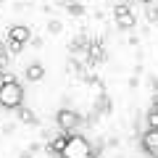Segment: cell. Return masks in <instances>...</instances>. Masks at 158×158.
Masks as SVG:
<instances>
[{"label": "cell", "mask_w": 158, "mask_h": 158, "mask_svg": "<svg viewBox=\"0 0 158 158\" xmlns=\"http://www.w3.org/2000/svg\"><path fill=\"white\" fill-rule=\"evenodd\" d=\"M21 103H24L21 85H19L11 74H6V79L0 82V108H6V111H16V108H21Z\"/></svg>", "instance_id": "cell-1"}, {"label": "cell", "mask_w": 158, "mask_h": 158, "mask_svg": "<svg viewBox=\"0 0 158 158\" xmlns=\"http://www.w3.org/2000/svg\"><path fill=\"white\" fill-rule=\"evenodd\" d=\"M61 156L63 158H98L95 153H92L90 142H87L85 137H79V135H69V142H66V148H63Z\"/></svg>", "instance_id": "cell-2"}, {"label": "cell", "mask_w": 158, "mask_h": 158, "mask_svg": "<svg viewBox=\"0 0 158 158\" xmlns=\"http://www.w3.org/2000/svg\"><path fill=\"white\" fill-rule=\"evenodd\" d=\"M29 40H32V29L24 27V24H13V27L8 29V45H11L13 53H19Z\"/></svg>", "instance_id": "cell-3"}, {"label": "cell", "mask_w": 158, "mask_h": 158, "mask_svg": "<svg viewBox=\"0 0 158 158\" xmlns=\"http://www.w3.org/2000/svg\"><path fill=\"white\" fill-rule=\"evenodd\" d=\"M56 121H58V127H61V132H74L82 118H79V113L71 111V108H61L58 116H56Z\"/></svg>", "instance_id": "cell-4"}, {"label": "cell", "mask_w": 158, "mask_h": 158, "mask_svg": "<svg viewBox=\"0 0 158 158\" xmlns=\"http://www.w3.org/2000/svg\"><path fill=\"white\" fill-rule=\"evenodd\" d=\"M140 145H142L148 158H158V127H148V132L142 135Z\"/></svg>", "instance_id": "cell-5"}, {"label": "cell", "mask_w": 158, "mask_h": 158, "mask_svg": "<svg viewBox=\"0 0 158 158\" xmlns=\"http://www.w3.org/2000/svg\"><path fill=\"white\" fill-rule=\"evenodd\" d=\"M113 19H116V24L121 29H132L135 27V11H132V6H116L113 8Z\"/></svg>", "instance_id": "cell-6"}, {"label": "cell", "mask_w": 158, "mask_h": 158, "mask_svg": "<svg viewBox=\"0 0 158 158\" xmlns=\"http://www.w3.org/2000/svg\"><path fill=\"white\" fill-rule=\"evenodd\" d=\"M24 74H27L29 82H40V79L45 77V66H42V63H29V66L24 69Z\"/></svg>", "instance_id": "cell-7"}, {"label": "cell", "mask_w": 158, "mask_h": 158, "mask_svg": "<svg viewBox=\"0 0 158 158\" xmlns=\"http://www.w3.org/2000/svg\"><path fill=\"white\" fill-rule=\"evenodd\" d=\"M66 142H69V132H61V137H56V140L50 142V153H63Z\"/></svg>", "instance_id": "cell-8"}, {"label": "cell", "mask_w": 158, "mask_h": 158, "mask_svg": "<svg viewBox=\"0 0 158 158\" xmlns=\"http://www.w3.org/2000/svg\"><path fill=\"white\" fill-rule=\"evenodd\" d=\"M19 118H21V124H29V127H34L37 124V116H34L32 111H29V108H19Z\"/></svg>", "instance_id": "cell-9"}, {"label": "cell", "mask_w": 158, "mask_h": 158, "mask_svg": "<svg viewBox=\"0 0 158 158\" xmlns=\"http://www.w3.org/2000/svg\"><path fill=\"white\" fill-rule=\"evenodd\" d=\"M148 124H150V127H158V98L153 100L150 111H148Z\"/></svg>", "instance_id": "cell-10"}, {"label": "cell", "mask_w": 158, "mask_h": 158, "mask_svg": "<svg viewBox=\"0 0 158 158\" xmlns=\"http://www.w3.org/2000/svg\"><path fill=\"white\" fill-rule=\"evenodd\" d=\"M66 8H69V13H74V16H82V13H85V8L79 6L77 0H71V3H66Z\"/></svg>", "instance_id": "cell-11"}, {"label": "cell", "mask_w": 158, "mask_h": 158, "mask_svg": "<svg viewBox=\"0 0 158 158\" xmlns=\"http://www.w3.org/2000/svg\"><path fill=\"white\" fill-rule=\"evenodd\" d=\"M145 16H148V21H158V6H148Z\"/></svg>", "instance_id": "cell-12"}, {"label": "cell", "mask_w": 158, "mask_h": 158, "mask_svg": "<svg viewBox=\"0 0 158 158\" xmlns=\"http://www.w3.org/2000/svg\"><path fill=\"white\" fill-rule=\"evenodd\" d=\"M50 32H61V24H58V21H50Z\"/></svg>", "instance_id": "cell-13"}, {"label": "cell", "mask_w": 158, "mask_h": 158, "mask_svg": "<svg viewBox=\"0 0 158 158\" xmlns=\"http://www.w3.org/2000/svg\"><path fill=\"white\" fill-rule=\"evenodd\" d=\"M6 58V48H3V42H0V61Z\"/></svg>", "instance_id": "cell-14"}, {"label": "cell", "mask_w": 158, "mask_h": 158, "mask_svg": "<svg viewBox=\"0 0 158 158\" xmlns=\"http://www.w3.org/2000/svg\"><path fill=\"white\" fill-rule=\"evenodd\" d=\"M21 158H32V156H29V153H21Z\"/></svg>", "instance_id": "cell-15"}, {"label": "cell", "mask_w": 158, "mask_h": 158, "mask_svg": "<svg viewBox=\"0 0 158 158\" xmlns=\"http://www.w3.org/2000/svg\"><path fill=\"white\" fill-rule=\"evenodd\" d=\"M145 3H150V0H145Z\"/></svg>", "instance_id": "cell-16"}, {"label": "cell", "mask_w": 158, "mask_h": 158, "mask_svg": "<svg viewBox=\"0 0 158 158\" xmlns=\"http://www.w3.org/2000/svg\"><path fill=\"white\" fill-rule=\"evenodd\" d=\"M0 63H3V61H0Z\"/></svg>", "instance_id": "cell-17"}]
</instances>
